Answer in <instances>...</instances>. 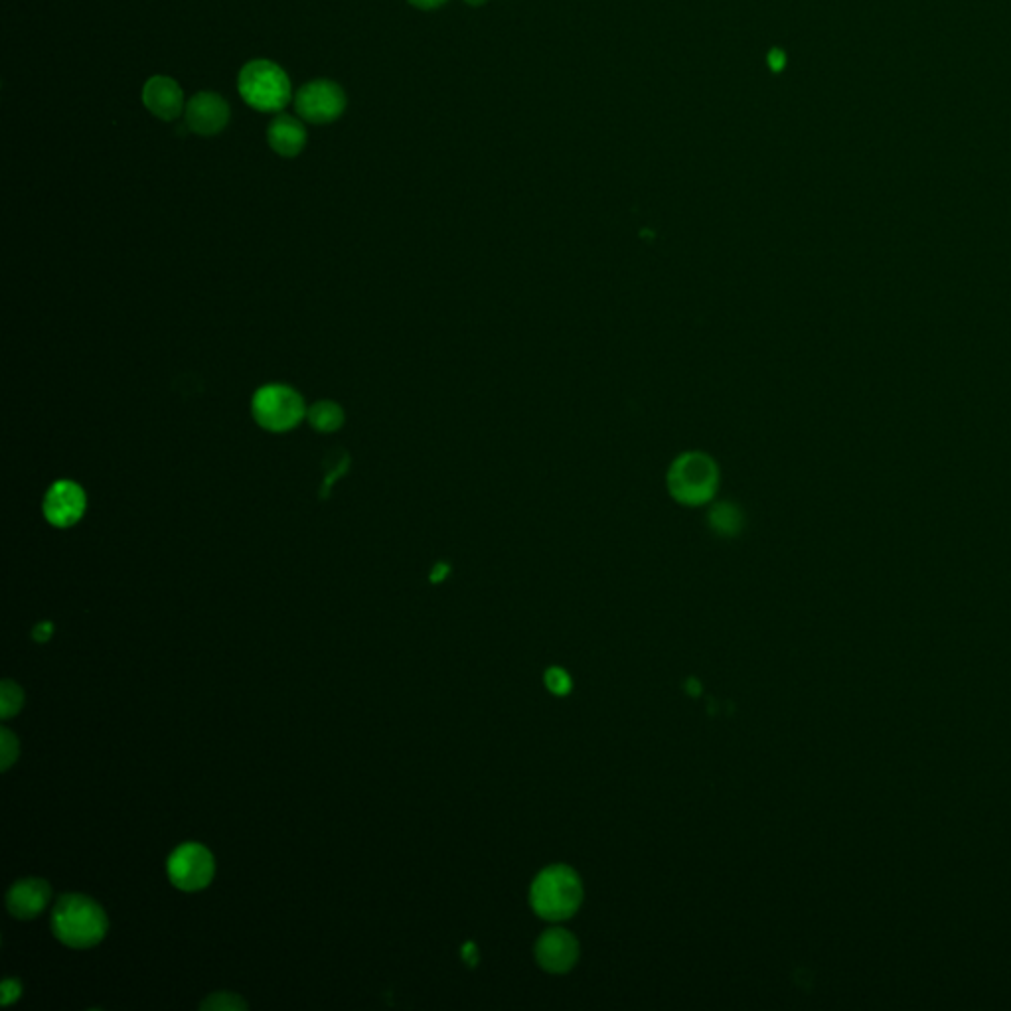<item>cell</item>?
I'll return each mask as SVG.
<instances>
[{
	"instance_id": "7c38bea8",
	"label": "cell",
	"mask_w": 1011,
	"mask_h": 1011,
	"mask_svg": "<svg viewBox=\"0 0 1011 1011\" xmlns=\"http://www.w3.org/2000/svg\"><path fill=\"white\" fill-rule=\"evenodd\" d=\"M538 958L549 972H565L577 958V942L565 931H549L538 944Z\"/></svg>"
},
{
	"instance_id": "ffe728a7",
	"label": "cell",
	"mask_w": 1011,
	"mask_h": 1011,
	"mask_svg": "<svg viewBox=\"0 0 1011 1011\" xmlns=\"http://www.w3.org/2000/svg\"><path fill=\"white\" fill-rule=\"evenodd\" d=\"M407 2L413 4L415 8H421V10H433V8L443 6L447 0H407Z\"/></svg>"
},
{
	"instance_id": "2e32d148",
	"label": "cell",
	"mask_w": 1011,
	"mask_h": 1011,
	"mask_svg": "<svg viewBox=\"0 0 1011 1011\" xmlns=\"http://www.w3.org/2000/svg\"><path fill=\"white\" fill-rule=\"evenodd\" d=\"M0 767L6 771L18 757V739L4 727L0 731Z\"/></svg>"
},
{
	"instance_id": "8992f818",
	"label": "cell",
	"mask_w": 1011,
	"mask_h": 1011,
	"mask_svg": "<svg viewBox=\"0 0 1011 1011\" xmlns=\"http://www.w3.org/2000/svg\"><path fill=\"white\" fill-rule=\"evenodd\" d=\"M170 881L182 891H200L214 877V857L200 844H184L168 859Z\"/></svg>"
},
{
	"instance_id": "6da1fadb",
	"label": "cell",
	"mask_w": 1011,
	"mask_h": 1011,
	"mask_svg": "<svg viewBox=\"0 0 1011 1011\" xmlns=\"http://www.w3.org/2000/svg\"><path fill=\"white\" fill-rule=\"evenodd\" d=\"M52 929L66 946L89 948L107 933V917L95 901L83 895H66L54 909Z\"/></svg>"
},
{
	"instance_id": "5b68a950",
	"label": "cell",
	"mask_w": 1011,
	"mask_h": 1011,
	"mask_svg": "<svg viewBox=\"0 0 1011 1011\" xmlns=\"http://www.w3.org/2000/svg\"><path fill=\"white\" fill-rule=\"evenodd\" d=\"M344 89L330 79H314L305 83L295 95V109L301 119L312 125H328L346 111Z\"/></svg>"
},
{
	"instance_id": "30bf717a",
	"label": "cell",
	"mask_w": 1011,
	"mask_h": 1011,
	"mask_svg": "<svg viewBox=\"0 0 1011 1011\" xmlns=\"http://www.w3.org/2000/svg\"><path fill=\"white\" fill-rule=\"evenodd\" d=\"M50 899V887L44 879H22L12 885L6 895L8 911L16 919H34L38 917Z\"/></svg>"
},
{
	"instance_id": "277c9868",
	"label": "cell",
	"mask_w": 1011,
	"mask_h": 1011,
	"mask_svg": "<svg viewBox=\"0 0 1011 1011\" xmlns=\"http://www.w3.org/2000/svg\"><path fill=\"white\" fill-rule=\"evenodd\" d=\"M251 409L255 421L263 429L273 433H283L297 427L307 415V407L301 393L281 384H271L259 389L253 395Z\"/></svg>"
},
{
	"instance_id": "4fadbf2b",
	"label": "cell",
	"mask_w": 1011,
	"mask_h": 1011,
	"mask_svg": "<svg viewBox=\"0 0 1011 1011\" xmlns=\"http://www.w3.org/2000/svg\"><path fill=\"white\" fill-rule=\"evenodd\" d=\"M312 427L320 433H334L344 423V411L334 401H318L307 411Z\"/></svg>"
},
{
	"instance_id": "9c48e42d",
	"label": "cell",
	"mask_w": 1011,
	"mask_h": 1011,
	"mask_svg": "<svg viewBox=\"0 0 1011 1011\" xmlns=\"http://www.w3.org/2000/svg\"><path fill=\"white\" fill-rule=\"evenodd\" d=\"M143 103L162 121H174L186 109L182 87L168 76H155L145 83Z\"/></svg>"
},
{
	"instance_id": "ac0fdd59",
	"label": "cell",
	"mask_w": 1011,
	"mask_h": 1011,
	"mask_svg": "<svg viewBox=\"0 0 1011 1011\" xmlns=\"http://www.w3.org/2000/svg\"><path fill=\"white\" fill-rule=\"evenodd\" d=\"M547 686L555 694H565L569 690V678L563 670H549L547 672Z\"/></svg>"
},
{
	"instance_id": "e0dca14e",
	"label": "cell",
	"mask_w": 1011,
	"mask_h": 1011,
	"mask_svg": "<svg viewBox=\"0 0 1011 1011\" xmlns=\"http://www.w3.org/2000/svg\"><path fill=\"white\" fill-rule=\"evenodd\" d=\"M22 994V986L18 980H12V978H6L2 982V990H0V1002L2 1006H8L12 1002H16Z\"/></svg>"
},
{
	"instance_id": "7a4b0ae2",
	"label": "cell",
	"mask_w": 1011,
	"mask_h": 1011,
	"mask_svg": "<svg viewBox=\"0 0 1011 1011\" xmlns=\"http://www.w3.org/2000/svg\"><path fill=\"white\" fill-rule=\"evenodd\" d=\"M243 101L263 113L281 111L291 99V81L281 66L269 60L247 62L237 78Z\"/></svg>"
},
{
	"instance_id": "44dd1931",
	"label": "cell",
	"mask_w": 1011,
	"mask_h": 1011,
	"mask_svg": "<svg viewBox=\"0 0 1011 1011\" xmlns=\"http://www.w3.org/2000/svg\"><path fill=\"white\" fill-rule=\"evenodd\" d=\"M465 2H468V4H472V6H480V4H484L486 0H465Z\"/></svg>"
},
{
	"instance_id": "5bb4252c",
	"label": "cell",
	"mask_w": 1011,
	"mask_h": 1011,
	"mask_svg": "<svg viewBox=\"0 0 1011 1011\" xmlns=\"http://www.w3.org/2000/svg\"><path fill=\"white\" fill-rule=\"evenodd\" d=\"M22 703H24L22 690L14 682L4 680L0 686V717L8 719V717L16 715L20 711Z\"/></svg>"
},
{
	"instance_id": "3957f363",
	"label": "cell",
	"mask_w": 1011,
	"mask_h": 1011,
	"mask_svg": "<svg viewBox=\"0 0 1011 1011\" xmlns=\"http://www.w3.org/2000/svg\"><path fill=\"white\" fill-rule=\"evenodd\" d=\"M581 901V885L577 875L567 867H549L532 887L534 909L544 919H567Z\"/></svg>"
},
{
	"instance_id": "52a82bcc",
	"label": "cell",
	"mask_w": 1011,
	"mask_h": 1011,
	"mask_svg": "<svg viewBox=\"0 0 1011 1011\" xmlns=\"http://www.w3.org/2000/svg\"><path fill=\"white\" fill-rule=\"evenodd\" d=\"M230 105L228 101L214 91L196 93L184 109L186 127L202 137H214L222 133L230 123Z\"/></svg>"
},
{
	"instance_id": "d6986e66",
	"label": "cell",
	"mask_w": 1011,
	"mask_h": 1011,
	"mask_svg": "<svg viewBox=\"0 0 1011 1011\" xmlns=\"http://www.w3.org/2000/svg\"><path fill=\"white\" fill-rule=\"evenodd\" d=\"M52 630H54V626H52V624L50 623L38 624V626L34 628L32 636H34V638H36L38 642H46V640H50V636H52Z\"/></svg>"
},
{
	"instance_id": "ba28073f",
	"label": "cell",
	"mask_w": 1011,
	"mask_h": 1011,
	"mask_svg": "<svg viewBox=\"0 0 1011 1011\" xmlns=\"http://www.w3.org/2000/svg\"><path fill=\"white\" fill-rule=\"evenodd\" d=\"M87 498L83 488L72 480L56 482L44 500V516L56 528H70L85 514Z\"/></svg>"
},
{
	"instance_id": "9a60e30c",
	"label": "cell",
	"mask_w": 1011,
	"mask_h": 1011,
	"mask_svg": "<svg viewBox=\"0 0 1011 1011\" xmlns=\"http://www.w3.org/2000/svg\"><path fill=\"white\" fill-rule=\"evenodd\" d=\"M202 1010H247V1004L235 996V994H228V992H220V994H212L208 1000L202 1002L200 1006Z\"/></svg>"
},
{
	"instance_id": "8fae6325",
	"label": "cell",
	"mask_w": 1011,
	"mask_h": 1011,
	"mask_svg": "<svg viewBox=\"0 0 1011 1011\" xmlns=\"http://www.w3.org/2000/svg\"><path fill=\"white\" fill-rule=\"evenodd\" d=\"M307 139H309V135H307L305 125L297 117L287 115V113L277 115L267 129L269 147L277 155L285 156V158L301 155L303 149L307 147Z\"/></svg>"
}]
</instances>
